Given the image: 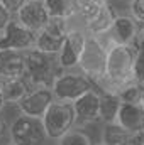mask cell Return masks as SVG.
I'll return each instance as SVG.
<instances>
[{
    "instance_id": "5",
    "label": "cell",
    "mask_w": 144,
    "mask_h": 145,
    "mask_svg": "<svg viewBox=\"0 0 144 145\" xmlns=\"http://www.w3.org/2000/svg\"><path fill=\"white\" fill-rule=\"evenodd\" d=\"M95 83L80 69H66V71H61L51 89L54 93V98L56 100H63V101H76L80 96H83L85 93H88L90 89H95Z\"/></svg>"
},
{
    "instance_id": "20",
    "label": "cell",
    "mask_w": 144,
    "mask_h": 145,
    "mask_svg": "<svg viewBox=\"0 0 144 145\" xmlns=\"http://www.w3.org/2000/svg\"><path fill=\"white\" fill-rule=\"evenodd\" d=\"M58 145H93V142L87 132L80 128H71L58 140Z\"/></svg>"
},
{
    "instance_id": "3",
    "label": "cell",
    "mask_w": 144,
    "mask_h": 145,
    "mask_svg": "<svg viewBox=\"0 0 144 145\" xmlns=\"http://www.w3.org/2000/svg\"><path fill=\"white\" fill-rule=\"evenodd\" d=\"M41 120L49 140H56V142L66 132L75 128V125H78L73 103L63 101V100H54Z\"/></svg>"
},
{
    "instance_id": "23",
    "label": "cell",
    "mask_w": 144,
    "mask_h": 145,
    "mask_svg": "<svg viewBox=\"0 0 144 145\" xmlns=\"http://www.w3.org/2000/svg\"><path fill=\"white\" fill-rule=\"evenodd\" d=\"M131 15L143 25L144 24V0H132L131 2Z\"/></svg>"
},
{
    "instance_id": "30",
    "label": "cell",
    "mask_w": 144,
    "mask_h": 145,
    "mask_svg": "<svg viewBox=\"0 0 144 145\" xmlns=\"http://www.w3.org/2000/svg\"><path fill=\"white\" fill-rule=\"evenodd\" d=\"M92 2H97V3H102V5H105V3H108L110 0H92Z\"/></svg>"
},
{
    "instance_id": "10",
    "label": "cell",
    "mask_w": 144,
    "mask_h": 145,
    "mask_svg": "<svg viewBox=\"0 0 144 145\" xmlns=\"http://www.w3.org/2000/svg\"><path fill=\"white\" fill-rule=\"evenodd\" d=\"M2 49H17L24 52L36 49V32L14 17L2 31Z\"/></svg>"
},
{
    "instance_id": "2",
    "label": "cell",
    "mask_w": 144,
    "mask_h": 145,
    "mask_svg": "<svg viewBox=\"0 0 144 145\" xmlns=\"http://www.w3.org/2000/svg\"><path fill=\"white\" fill-rule=\"evenodd\" d=\"M61 72L58 57L39 49L26 51V78L32 88H51L56 76Z\"/></svg>"
},
{
    "instance_id": "7",
    "label": "cell",
    "mask_w": 144,
    "mask_h": 145,
    "mask_svg": "<svg viewBox=\"0 0 144 145\" xmlns=\"http://www.w3.org/2000/svg\"><path fill=\"white\" fill-rule=\"evenodd\" d=\"M48 140L41 118L19 113L9 127V142L14 145H46Z\"/></svg>"
},
{
    "instance_id": "36",
    "label": "cell",
    "mask_w": 144,
    "mask_h": 145,
    "mask_svg": "<svg viewBox=\"0 0 144 145\" xmlns=\"http://www.w3.org/2000/svg\"><path fill=\"white\" fill-rule=\"evenodd\" d=\"M127 2H132V0H127Z\"/></svg>"
},
{
    "instance_id": "18",
    "label": "cell",
    "mask_w": 144,
    "mask_h": 145,
    "mask_svg": "<svg viewBox=\"0 0 144 145\" xmlns=\"http://www.w3.org/2000/svg\"><path fill=\"white\" fill-rule=\"evenodd\" d=\"M44 3L51 19L70 22L78 14L80 0H44Z\"/></svg>"
},
{
    "instance_id": "34",
    "label": "cell",
    "mask_w": 144,
    "mask_h": 145,
    "mask_svg": "<svg viewBox=\"0 0 144 145\" xmlns=\"http://www.w3.org/2000/svg\"><path fill=\"white\" fill-rule=\"evenodd\" d=\"M97 145H104V144H102V142H100V144H97Z\"/></svg>"
},
{
    "instance_id": "21",
    "label": "cell",
    "mask_w": 144,
    "mask_h": 145,
    "mask_svg": "<svg viewBox=\"0 0 144 145\" xmlns=\"http://www.w3.org/2000/svg\"><path fill=\"white\" fill-rule=\"evenodd\" d=\"M144 86L137 81H132L129 84H126L120 91H119V96L122 98L124 103H139L141 101V96H143Z\"/></svg>"
},
{
    "instance_id": "31",
    "label": "cell",
    "mask_w": 144,
    "mask_h": 145,
    "mask_svg": "<svg viewBox=\"0 0 144 145\" xmlns=\"http://www.w3.org/2000/svg\"><path fill=\"white\" fill-rule=\"evenodd\" d=\"M139 105L144 108V91H143V96H141V101H139Z\"/></svg>"
},
{
    "instance_id": "26",
    "label": "cell",
    "mask_w": 144,
    "mask_h": 145,
    "mask_svg": "<svg viewBox=\"0 0 144 145\" xmlns=\"http://www.w3.org/2000/svg\"><path fill=\"white\" fill-rule=\"evenodd\" d=\"M132 145H144V130L132 135Z\"/></svg>"
},
{
    "instance_id": "17",
    "label": "cell",
    "mask_w": 144,
    "mask_h": 145,
    "mask_svg": "<svg viewBox=\"0 0 144 145\" xmlns=\"http://www.w3.org/2000/svg\"><path fill=\"white\" fill-rule=\"evenodd\" d=\"M122 105H124V101L119 96V93L100 91V121L102 123L117 121V116H119V111L122 108Z\"/></svg>"
},
{
    "instance_id": "19",
    "label": "cell",
    "mask_w": 144,
    "mask_h": 145,
    "mask_svg": "<svg viewBox=\"0 0 144 145\" xmlns=\"http://www.w3.org/2000/svg\"><path fill=\"white\" fill-rule=\"evenodd\" d=\"M102 144L104 145H132V133L126 130L117 121L104 123L102 130Z\"/></svg>"
},
{
    "instance_id": "13",
    "label": "cell",
    "mask_w": 144,
    "mask_h": 145,
    "mask_svg": "<svg viewBox=\"0 0 144 145\" xmlns=\"http://www.w3.org/2000/svg\"><path fill=\"white\" fill-rule=\"evenodd\" d=\"M26 27H29L31 31H41L49 20V14H48V8H46V3L44 0H27L24 3V7L20 8V12L15 15Z\"/></svg>"
},
{
    "instance_id": "28",
    "label": "cell",
    "mask_w": 144,
    "mask_h": 145,
    "mask_svg": "<svg viewBox=\"0 0 144 145\" xmlns=\"http://www.w3.org/2000/svg\"><path fill=\"white\" fill-rule=\"evenodd\" d=\"M5 100H3V95H2V78H0V108H5Z\"/></svg>"
},
{
    "instance_id": "6",
    "label": "cell",
    "mask_w": 144,
    "mask_h": 145,
    "mask_svg": "<svg viewBox=\"0 0 144 145\" xmlns=\"http://www.w3.org/2000/svg\"><path fill=\"white\" fill-rule=\"evenodd\" d=\"M107 56L108 49L102 42V39L95 36H88V40L85 44V49H83L80 63H78V69L83 74H87L95 83V86H98V83L105 76Z\"/></svg>"
},
{
    "instance_id": "35",
    "label": "cell",
    "mask_w": 144,
    "mask_h": 145,
    "mask_svg": "<svg viewBox=\"0 0 144 145\" xmlns=\"http://www.w3.org/2000/svg\"><path fill=\"white\" fill-rule=\"evenodd\" d=\"M7 145H14V144H7Z\"/></svg>"
},
{
    "instance_id": "24",
    "label": "cell",
    "mask_w": 144,
    "mask_h": 145,
    "mask_svg": "<svg viewBox=\"0 0 144 145\" xmlns=\"http://www.w3.org/2000/svg\"><path fill=\"white\" fill-rule=\"evenodd\" d=\"M0 2H2V5L15 17V15L20 12V8L24 7V3H26L27 0H0Z\"/></svg>"
},
{
    "instance_id": "22",
    "label": "cell",
    "mask_w": 144,
    "mask_h": 145,
    "mask_svg": "<svg viewBox=\"0 0 144 145\" xmlns=\"http://www.w3.org/2000/svg\"><path fill=\"white\" fill-rule=\"evenodd\" d=\"M136 81L144 86V44L137 46V57H136Z\"/></svg>"
},
{
    "instance_id": "9",
    "label": "cell",
    "mask_w": 144,
    "mask_h": 145,
    "mask_svg": "<svg viewBox=\"0 0 144 145\" xmlns=\"http://www.w3.org/2000/svg\"><path fill=\"white\" fill-rule=\"evenodd\" d=\"M66 31H68V22L51 19L41 31L36 32V49L58 56V52L65 44Z\"/></svg>"
},
{
    "instance_id": "14",
    "label": "cell",
    "mask_w": 144,
    "mask_h": 145,
    "mask_svg": "<svg viewBox=\"0 0 144 145\" xmlns=\"http://www.w3.org/2000/svg\"><path fill=\"white\" fill-rule=\"evenodd\" d=\"M0 78H26V52L17 49H0Z\"/></svg>"
},
{
    "instance_id": "8",
    "label": "cell",
    "mask_w": 144,
    "mask_h": 145,
    "mask_svg": "<svg viewBox=\"0 0 144 145\" xmlns=\"http://www.w3.org/2000/svg\"><path fill=\"white\" fill-rule=\"evenodd\" d=\"M98 39H102L107 47L112 44H126L137 47L141 42V24L132 15H117L112 29Z\"/></svg>"
},
{
    "instance_id": "29",
    "label": "cell",
    "mask_w": 144,
    "mask_h": 145,
    "mask_svg": "<svg viewBox=\"0 0 144 145\" xmlns=\"http://www.w3.org/2000/svg\"><path fill=\"white\" fill-rule=\"evenodd\" d=\"M141 42L144 44V24L141 25Z\"/></svg>"
},
{
    "instance_id": "15",
    "label": "cell",
    "mask_w": 144,
    "mask_h": 145,
    "mask_svg": "<svg viewBox=\"0 0 144 145\" xmlns=\"http://www.w3.org/2000/svg\"><path fill=\"white\" fill-rule=\"evenodd\" d=\"M117 123L129 130L132 135L144 130V108L139 103H124L119 111Z\"/></svg>"
},
{
    "instance_id": "1",
    "label": "cell",
    "mask_w": 144,
    "mask_h": 145,
    "mask_svg": "<svg viewBox=\"0 0 144 145\" xmlns=\"http://www.w3.org/2000/svg\"><path fill=\"white\" fill-rule=\"evenodd\" d=\"M107 69L104 79L98 83L97 89L119 93L126 84L136 81V57L137 47L126 44L108 46Z\"/></svg>"
},
{
    "instance_id": "25",
    "label": "cell",
    "mask_w": 144,
    "mask_h": 145,
    "mask_svg": "<svg viewBox=\"0 0 144 145\" xmlns=\"http://www.w3.org/2000/svg\"><path fill=\"white\" fill-rule=\"evenodd\" d=\"M12 19H14V15H12V14L2 5V2H0V32L9 25V22H10Z\"/></svg>"
},
{
    "instance_id": "12",
    "label": "cell",
    "mask_w": 144,
    "mask_h": 145,
    "mask_svg": "<svg viewBox=\"0 0 144 145\" xmlns=\"http://www.w3.org/2000/svg\"><path fill=\"white\" fill-rule=\"evenodd\" d=\"M73 106L78 125H92L100 121V91L97 88L90 89L76 101H73Z\"/></svg>"
},
{
    "instance_id": "32",
    "label": "cell",
    "mask_w": 144,
    "mask_h": 145,
    "mask_svg": "<svg viewBox=\"0 0 144 145\" xmlns=\"http://www.w3.org/2000/svg\"><path fill=\"white\" fill-rule=\"evenodd\" d=\"M0 145H5L3 144V137H0Z\"/></svg>"
},
{
    "instance_id": "16",
    "label": "cell",
    "mask_w": 144,
    "mask_h": 145,
    "mask_svg": "<svg viewBox=\"0 0 144 145\" xmlns=\"http://www.w3.org/2000/svg\"><path fill=\"white\" fill-rule=\"evenodd\" d=\"M31 83L27 78H10V79H2V95L5 100V105H17L29 91H31Z\"/></svg>"
},
{
    "instance_id": "27",
    "label": "cell",
    "mask_w": 144,
    "mask_h": 145,
    "mask_svg": "<svg viewBox=\"0 0 144 145\" xmlns=\"http://www.w3.org/2000/svg\"><path fill=\"white\" fill-rule=\"evenodd\" d=\"M5 116H3V108H0V137H5Z\"/></svg>"
},
{
    "instance_id": "4",
    "label": "cell",
    "mask_w": 144,
    "mask_h": 145,
    "mask_svg": "<svg viewBox=\"0 0 144 145\" xmlns=\"http://www.w3.org/2000/svg\"><path fill=\"white\" fill-rule=\"evenodd\" d=\"M88 31L76 20L73 19L68 22V31H66V39L58 52V66L61 71L66 69H78V63L81 57V52L85 49V44L88 40Z\"/></svg>"
},
{
    "instance_id": "33",
    "label": "cell",
    "mask_w": 144,
    "mask_h": 145,
    "mask_svg": "<svg viewBox=\"0 0 144 145\" xmlns=\"http://www.w3.org/2000/svg\"><path fill=\"white\" fill-rule=\"evenodd\" d=\"M0 49H2V32H0Z\"/></svg>"
},
{
    "instance_id": "11",
    "label": "cell",
    "mask_w": 144,
    "mask_h": 145,
    "mask_svg": "<svg viewBox=\"0 0 144 145\" xmlns=\"http://www.w3.org/2000/svg\"><path fill=\"white\" fill-rule=\"evenodd\" d=\"M54 100L56 98H54V93H53L51 88L37 86V88H31V91L14 106L22 115L34 116V118H42Z\"/></svg>"
}]
</instances>
